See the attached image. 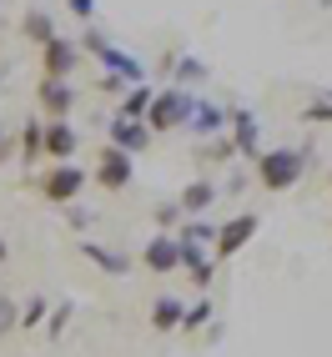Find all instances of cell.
Returning a JSON list of instances; mask_svg holds the SVG:
<instances>
[{"label": "cell", "instance_id": "6da1fadb", "mask_svg": "<svg viewBox=\"0 0 332 357\" xmlns=\"http://www.w3.org/2000/svg\"><path fill=\"white\" fill-rule=\"evenodd\" d=\"M307 146H277V151H262L257 156V181L267 186V192H292L307 172Z\"/></svg>", "mask_w": 332, "mask_h": 357}, {"label": "cell", "instance_id": "7a4b0ae2", "mask_svg": "<svg viewBox=\"0 0 332 357\" xmlns=\"http://www.w3.org/2000/svg\"><path fill=\"white\" fill-rule=\"evenodd\" d=\"M192 106H197L192 91L166 86V91H156V101H151V111H146V126H151V131H181L186 121H192Z\"/></svg>", "mask_w": 332, "mask_h": 357}, {"label": "cell", "instance_id": "3957f363", "mask_svg": "<svg viewBox=\"0 0 332 357\" xmlns=\"http://www.w3.org/2000/svg\"><path fill=\"white\" fill-rule=\"evenodd\" d=\"M36 186H40V197L51 202V206H70V202L86 192V172H81L76 161H51Z\"/></svg>", "mask_w": 332, "mask_h": 357}, {"label": "cell", "instance_id": "277c9868", "mask_svg": "<svg viewBox=\"0 0 332 357\" xmlns=\"http://www.w3.org/2000/svg\"><path fill=\"white\" fill-rule=\"evenodd\" d=\"M227 136H232V146L242 151V156H262V121H257V111L252 106H232L227 111Z\"/></svg>", "mask_w": 332, "mask_h": 357}, {"label": "cell", "instance_id": "5b68a950", "mask_svg": "<svg viewBox=\"0 0 332 357\" xmlns=\"http://www.w3.org/2000/svg\"><path fill=\"white\" fill-rule=\"evenodd\" d=\"M36 101L45 111V121H70V111H76V86L61 81V76H40Z\"/></svg>", "mask_w": 332, "mask_h": 357}, {"label": "cell", "instance_id": "8992f818", "mask_svg": "<svg viewBox=\"0 0 332 357\" xmlns=\"http://www.w3.org/2000/svg\"><path fill=\"white\" fill-rule=\"evenodd\" d=\"M76 66H81V45L70 40V36H56V40L40 45V76H61V81H70V76H76Z\"/></svg>", "mask_w": 332, "mask_h": 357}, {"label": "cell", "instance_id": "52a82bcc", "mask_svg": "<svg viewBox=\"0 0 332 357\" xmlns=\"http://www.w3.org/2000/svg\"><path fill=\"white\" fill-rule=\"evenodd\" d=\"M91 176H96V186H101V192H126V186H131V176H136V161H131L126 151L106 146V151L96 156V172H91Z\"/></svg>", "mask_w": 332, "mask_h": 357}, {"label": "cell", "instance_id": "ba28073f", "mask_svg": "<svg viewBox=\"0 0 332 357\" xmlns=\"http://www.w3.org/2000/svg\"><path fill=\"white\" fill-rule=\"evenodd\" d=\"M106 136H111V146L116 151H126V156H141V151H146L151 146V126L146 121H126V116H111V121H106Z\"/></svg>", "mask_w": 332, "mask_h": 357}, {"label": "cell", "instance_id": "9c48e42d", "mask_svg": "<svg viewBox=\"0 0 332 357\" xmlns=\"http://www.w3.org/2000/svg\"><path fill=\"white\" fill-rule=\"evenodd\" d=\"M141 261L156 272V277H172L176 267H181V236L176 231H161V236H151L146 242V252H141Z\"/></svg>", "mask_w": 332, "mask_h": 357}, {"label": "cell", "instance_id": "30bf717a", "mask_svg": "<svg viewBox=\"0 0 332 357\" xmlns=\"http://www.w3.org/2000/svg\"><path fill=\"white\" fill-rule=\"evenodd\" d=\"M252 236H257V217H252V211H242V217H232V222L217 227V242H211V252H217V257H236V252L252 242Z\"/></svg>", "mask_w": 332, "mask_h": 357}, {"label": "cell", "instance_id": "8fae6325", "mask_svg": "<svg viewBox=\"0 0 332 357\" xmlns=\"http://www.w3.org/2000/svg\"><path fill=\"white\" fill-rule=\"evenodd\" d=\"M76 252L91 261V267H101L106 277H126V272H131V257H126V252H116V247H101L96 236H81V247H76Z\"/></svg>", "mask_w": 332, "mask_h": 357}, {"label": "cell", "instance_id": "7c38bea8", "mask_svg": "<svg viewBox=\"0 0 332 357\" xmlns=\"http://www.w3.org/2000/svg\"><path fill=\"white\" fill-rule=\"evenodd\" d=\"M186 131H192L197 141L227 136V106H217V101H197V106H192V121H186Z\"/></svg>", "mask_w": 332, "mask_h": 357}, {"label": "cell", "instance_id": "4fadbf2b", "mask_svg": "<svg viewBox=\"0 0 332 357\" xmlns=\"http://www.w3.org/2000/svg\"><path fill=\"white\" fill-rule=\"evenodd\" d=\"M81 151V136L70 121H45V161H70Z\"/></svg>", "mask_w": 332, "mask_h": 357}, {"label": "cell", "instance_id": "5bb4252c", "mask_svg": "<svg viewBox=\"0 0 332 357\" xmlns=\"http://www.w3.org/2000/svg\"><path fill=\"white\" fill-rule=\"evenodd\" d=\"M96 61L111 70V76H121L126 86H141V81H146V66H141L136 56H126V51H116V45H106V51H101Z\"/></svg>", "mask_w": 332, "mask_h": 357}, {"label": "cell", "instance_id": "9a60e30c", "mask_svg": "<svg viewBox=\"0 0 332 357\" xmlns=\"http://www.w3.org/2000/svg\"><path fill=\"white\" fill-rule=\"evenodd\" d=\"M166 70H172V81L186 91V86H206V76H211V66L202 61V56H166Z\"/></svg>", "mask_w": 332, "mask_h": 357}, {"label": "cell", "instance_id": "2e32d148", "mask_svg": "<svg viewBox=\"0 0 332 357\" xmlns=\"http://www.w3.org/2000/svg\"><path fill=\"white\" fill-rule=\"evenodd\" d=\"M176 202H181L186 217H206V206L217 202V186H211L206 176H197V181H186V192H181Z\"/></svg>", "mask_w": 332, "mask_h": 357}, {"label": "cell", "instance_id": "e0dca14e", "mask_svg": "<svg viewBox=\"0 0 332 357\" xmlns=\"http://www.w3.org/2000/svg\"><path fill=\"white\" fill-rule=\"evenodd\" d=\"M20 161H26V166L45 161V116H31L26 131H20Z\"/></svg>", "mask_w": 332, "mask_h": 357}, {"label": "cell", "instance_id": "ac0fdd59", "mask_svg": "<svg viewBox=\"0 0 332 357\" xmlns=\"http://www.w3.org/2000/svg\"><path fill=\"white\" fill-rule=\"evenodd\" d=\"M20 36H26V40H36V45H45V40H56V20L45 15L40 6H31L26 15H20Z\"/></svg>", "mask_w": 332, "mask_h": 357}, {"label": "cell", "instance_id": "d6986e66", "mask_svg": "<svg viewBox=\"0 0 332 357\" xmlns=\"http://www.w3.org/2000/svg\"><path fill=\"white\" fill-rule=\"evenodd\" d=\"M151 101H156V91H151L146 81H141V86H131L126 96H121V111H116V116H126V121H146Z\"/></svg>", "mask_w": 332, "mask_h": 357}, {"label": "cell", "instance_id": "ffe728a7", "mask_svg": "<svg viewBox=\"0 0 332 357\" xmlns=\"http://www.w3.org/2000/svg\"><path fill=\"white\" fill-rule=\"evenodd\" d=\"M181 317H186V307H181L176 297H156V302H151V327H156V332H176Z\"/></svg>", "mask_w": 332, "mask_h": 357}, {"label": "cell", "instance_id": "44dd1931", "mask_svg": "<svg viewBox=\"0 0 332 357\" xmlns=\"http://www.w3.org/2000/svg\"><path fill=\"white\" fill-rule=\"evenodd\" d=\"M70 317H76V302H56L51 307V322H45V337H61V332L70 327Z\"/></svg>", "mask_w": 332, "mask_h": 357}, {"label": "cell", "instance_id": "7402d4cb", "mask_svg": "<svg viewBox=\"0 0 332 357\" xmlns=\"http://www.w3.org/2000/svg\"><path fill=\"white\" fill-rule=\"evenodd\" d=\"M151 217H156V227H161V231H176V227L186 222V211H181V202H161Z\"/></svg>", "mask_w": 332, "mask_h": 357}, {"label": "cell", "instance_id": "603a6c76", "mask_svg": "<svg viewBox=\"0 0 332 357\" xmlns=\"http://www.w3.org/2000/svg\"><path fill=\"white\" fill-rule=\"evenodd\" d=\"M45 317H51V307H45V297H31L26 307H20V327H45Z\"/></svg>", "mask_w": 332, "mask_h": 357}, {"label": "cell", "instance_id": "cb8c5ba5", "mask_svg": "<svg viewBox=\"0 0 332 357\" xmlns=\"http://www.w3.org/2000/svg\"><path fill=\"white\" fill-rule=\"evenodd\" d=\"M211 317H217V312H211V302H197V307H186V317H181V332H202Z\"/></svg>", "mask_w": 332, "mask_h": 357}, {"label": "cell", "instance_id": "d4e9b609", "mask_svg": "<svg viewBox=\"0 0 332 357\" xmlns=\"http://www.w3.org/2000/svg\"><path fill=\"white\" fill-rule=\"evenodd\" d=\"M302 121H312V126H327V121H332V101H327V96L307 101V106H302Z\"/></svg>", "mask_w": 332, "mask_h": 357}, {"label": "cell", "instance_id": "484cf974", "mask_svg": "<svg viewBox=\"0 0 332 357\" xmlns=\"http://www.w3.org/2000/svg\"><path fill=\"white\" fill-rule=\"evenodd\" d=\"M202 151H206V161H232V136H211V141H202Z\"/></svg>", "mask_w": 332, "mask_h": 357}, {"label": "cell", "instance_id": "4316f807", "mask_svg": "<svg viewBox=\"0 0 332 357\" xmlns=\"http://www.w3.org/2000/svg\"><path fill=\"white\" fill-rule=\"evenodd\" d=\"M15 327H20V307L0 292V337H6V332H15Z\"/></svg>", "mask_w": 332, "mask_h": 357}, {"label": "cell", "instance_id": "83f0119b", "mask_svg": "<svg viewBox=\"0 0 332 357\" xmlns=\"http://www.w3.org/2000/svg\"><path fill=\"white\" fill-rule=\"evenodd\" d=\"M66 222L76 227V231H86L91 222H96V211H91V206H76V202H70V206H66Z\"/></svg>", "mask_w": 332, "mask_h": 357}, {"label": "cell", "instance_id": "f1b7e54d", "mask_svg": "<svg viewBox=\"0 0 332 357\" xmlns=\"http://www.w3.org/2000/svg\"><path fill=\"white\" fill-rule=\"evenodd\" d=\"M70 15H76V20H86V26H91V15H96V0H70Z\"/></svg>", "mask_w": 332, "mask_h": 357}, {"label": "cell", "instance_id": "f546056e", "mask_svg": "<svg viewBox=\"0 0 332 357\" xmlns=\"http://www.w3.org/2000/svg\"><path fill=\"white\" fill-rule=\"evenodd\" d=\"M10 156V141H6V121H0V161Z\"/></svg>", "mask_w": 332, "mask_h": 357}, {"label": "cell", "instance_id": "4dcf8cb0", "mask_svg": "<svg viewBox=\"0 0 332 357\" xmlns=\"http://www.w3.org/2000/svg\"><path fill=\"white\" fill-rule=\"evenodd\" d=\"M6 257H10V247H6V231H0V267H6Z\"/></svg>", "mask_w": 332, "mask_h": 357}, {"label": "cell", "instance_id": "1f68e13d", "mask_svg": "<svg viewBox=\"0 0 332 357\" xmlns=\"http://www.w3.org/2000/svg\"><path fill=\"white\" fill-rule=\"evenodd\" d=\"M322 96H327V101H332V91H322Z\"/></svg>", "mask_w": 332, "mask_h": 357}, {"label": "cell", "instance_id": "d6a6232c", "mask_svg": "<svg viewBox=\"0 0 332 357\" xmlns=\"http://www.w3.org/2000/svg\"><path fill=\"white\" fill-rule=\"evenodd\" d=\"M327 181H332V172H327Z\"/></svg>", "mask_w": 332, "mask_h": 357}]
</instances>
